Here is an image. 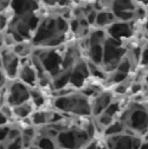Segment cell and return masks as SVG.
Returning <instances> with one entry per match:
<instances>
[{"label": "cell", "mask_w": 148, "mask_h": 149, "mask_svg": "<svg viewBox=\"0 0 148 149\" xmlns=\"http://www.w3.org/2000/svg\"><path fill=\"white\" fill-rule=\"evenodd\" d=\"M1 66L7 77H15L19 71V61L18 56L13 51H6L1 56Z\"/></svg>", "instance_id": "6"}, {"label": "cell", "mask_w": 148, "mask_h": 149, "mask_svg": "<svg viewBox=\"0 0 148 149\" xmlns=\"http://www.w3.org/2000/svg\"><path fill=\"white\" fill-rule=\"evenodd\" d=\"M147 135H148V130H147Z\"/></svg>", "instance_id": "24"}, {"label": "cell", "mask_w": 148, "mask_h": 149, "mask_svg": "<svg viewBox=\"0 0 148 149\" xmlns=\"http://www.w3.org/2000/svg\"><path fill=\"white\" fill-rule=\"evenodd\" d=\"M10 120L7 118V116L3 113L1 110H0V127H3V125H6V124H10Z\"/></svg>", "instance_id": "16"}, {"label": "cell", "mask_w": 148, "mask_h": 149, "mask_svg": "<svg viewBox=\"0 0 148 149\" xmlns=\"http://www.w3.org/2000/svg\"><path fill=\"white\" fill-rule=\"evenodd\" d=\"M91 58L95 63H100L102 61V57H103V53H102V47L101 46H97V45H94L91 49Z\"/></svg>", "instance_id": "14"}, {"label": "cell", "mask_w": 148, "mask_h": 149, "mask_svg": "<svg viewBox=\"0 0 148 149\" xmlns=\"http://www.w3.org/2000/svg\"><path fill=\"white\" fill-rule=\"evenodd\" d=\"M142 63H143V64H148V49L143 51V56H142Z\"/></svg>", "instance_id": "17"}, {"label": "cell", "mask_w": 148, "mask_h": 149, "mask_svg": "<svg viewBox=\"0 0 148 149\" xmlns=\"http://www.w3.org/2000/svg\"><path fill=\"white\" fill-rule=\"evenodd\" d=\"M142 139L134 134L121 133L116 135L105 136V144L109 149H139Z\"/></svg>", "instance_id": "4"}, {"label": "cell", "mask_w": 148, "mask_h": 149, "mask_svg": "<svg viewBox=\"0 0 148 149\" xmlns=\"http://www.w3.org/2000/svg\"><path fill=\"white\" fill-rule=\"evenodd\" d=\"M36 110V107L34 104L32 103L31 100L19 104V105H15V107H12V111H13V117L14 118H18V120H26L29 118L32 113Z\"/></svg>", "instance_id": "9"}, {"label": "cell", "mask_w": 148, "mask_h": 149, "mask_svg": "<svg viewBox=\"0 0 148 149\" xmlns=\"http://www.w3.org/2000/svg\"><path fill=\"white\" fill-rule=\"evenodd\" d=\"M147 82H148V76H147Z\"/></svg>", "instance_id": "23"}, {"label": "cell", "mask_w": 148, "mask_h": 149, "mask_svg": "<svg viewBox=\"0 0 148 149\" xmlns=\"http://www.w3.org/2000/svg\"><path fill=\"white\" fill-rule=\"evenodd\" d=\"M4 83H5V74L3 71H0V86L4 85Z\"/></svg>", "instance_id": "18"}, {"label": "cell", "mask_w": 148, "mask_h": 149, "mask_svg": "<svg viewBox=\"0 0 148 149\" xmlns=\"http://www.w3.org/2000/svg\"><path fill=\"white\" fill-rule=\"evenodd\" d=\"M92 137L88 134L87 129L72 125L58 133L54 141L57 148L62 149H82Z\"/></svg>", "instance_id": "2"}, {"label": "cell", "mask_w": 148, "mask_h": 149, "mask_svg": "<svg viewBox=\"0 0 148 149\" xmlns=\"http://www.w3.org/2000/svg\"><path fill=\"white\" fill-rule=\"evenodd\" d=\"M97 146H98V142L94 139H91L82 149H97Z\"/></svg>", "instance_id": "15"}, {"label": "cell", "mask_w": 148, "mask_h": 149, "mask_svg": "<svg viewBox=\"0 0 148 149\" xmlns=\"http://www.w3.org/2000/svg\"><path fill=\"white\" fill-rule=\"evenodd\" d=\"M18 74H19L20 81L26 84L27 86H34L37 84V79H38V73H37V70L34 69L33 65H22L19 68V71H18Z\"/></svg>", "instance_id": "8"}, {"label": "cell", "mask_w": 148, "mask_h": 149, "mask_svg": "<svg viewBox=\"0 0 148 149\" xmlns=\"http://www.w3.org/2000/svg\"><path fill=\"white\" fill-rule=\"evenodd\" d=\"M120 111H121V105H120L119 103L112 101V103H110V104L107 107V109L103 111V113H105V114H108V115H110V116H113L114 118H116V116L119 115Z\"/></svg>", "instance_id": "13"}, {"label": "cell", "mask_w": 148, "mask_h": 149, "mask_svg": "<svg viewBox=\"0 0 148 149\" xmlns=\"http://www.w3.org/2000/svg\"><path fill=\"white\" fill-rule=\"evenodd\" d=\"M3 45H4V37L1 33H0V46H3Z\"/></svg>", "instance_id": "22"}, {"label": "cell", "mask_w": 148, "mask_h": 149, "mask_svg": "<svg viewBox=\"0 0 148 149\" xmlns=\"http://www.w3.org/2000/svg\"><path fill=\"white\" fill-rule=\"evenodd\" d=\"M97 149H109V148L107 147V144H105V142H104V143H100V142H98V146H97Z\"/></svg>", "instance_id": "19"}, {"label": "cell", "mask_w": 148, "mask_h": 149, "mask_svg": "<svg viewBox=\"0 0 148 149\" xmlns=\"http://www.w3.org/2000/svg\"><path fill=\"white\" fill-rule=\"evenodd\" d=\"M113 96L110 92H100L96 94L95 97L90 101V107H91V116H98L107 109V107L112 103Z\"/></svg>", "instance_id": "7"}, {"label": "cell", "mask_w": 148, "mask_h": 149, "mask_svg": "<svg viewBox=\"0 0 148 149\" xmlns=\"http://www.w3.org/2000/svg\"><path fill=\"white\" fill-rule=\"evenodd\" d=\"M5 100L10 107L19 105L30 100V88L22 81L13 82L5 92Z\"/></svg>", "instance_id": "5"}, {"label": "cell", "mask_w": 148, "mask_h": 149, "mask_svg": "<svg viewBox=\"0 0 148 149\" xmlns=\"http://www.w3.org/2000/svg\"><path fill=\"white\" fill-rule=\"evenodd\" d=\"M139 149H148V141L147 142H142Z\"/></svg>", "instance_id": "21"}, {"label": "cell", "mask_w": 148, "mask_h": 149, "mask_svg": "<svg viewBox=\"0 0 148 149\" xmlns=\"http://www.w3.org/2000/svg\"><path fill=\"white\" fill-rule=\"evenodd\" d=\"M3 98H5V95L3 94L1 91H0V108H1V105H4V103H3ZM5 102H6V100H5Z\"/></svg>", "instance_id": "20"}, {"label": "cell", "mask_w": 148, "mask_h": 149, "mask_svg": "<svg viewBox=\"0 0 148 149\" xmlns=\"http://www.w3.org/2000/svg\"><path fill=\"white\" fill-rule=\"evenodd\" d=\"M126 129H129L132 134H143L148 130V114L145 105L133 104L129 107L120 118Z\"/></svg>", "instance_id": "3"}, {"label": "cell", "mask_w": 148, "mask_h": 149, "mask_svg": "<svg viewBox=\"0 0 148 149\" xmlns=\"http://www.w3.org/2000/svg\"><path fill=\"white\" fill-rule=\"evenodd\" d=\"M30 100L34 104L36 109H40L45 105V97L40 89L37 88H30Z\"/></svg>", "instance_id": "11"}, {"label": "cell", "mask_w": 148, "mask_h": 149, "mask_svg": "<svg viewBox=\"0 0 148 149\" xmlns=\"http://www.w3.org/2000/svg\"><path fill=\"white\" fill-rule=\"evenodd\" d=\"M34 146H37L39 149H57V144H56L54 139L45 136V135L36 136Z\"/></svg>", "instance_id": "10"}, {"label": "cell", "mask_w": 148, "mask_h": 149, "mask_svg": "<svg viewBox=\"0 0 148 149\" xmlns=\"http://www.w3.org/2000/svg\"><path fill=\"white\" fill-rule=\"evenodd\" d=\"M53 108L59 113L70 114L72 116H91V107L89 97L83 94L69 92L59 95L53 101Z\"/></svg>", "instance_id": "1"}, {"label": "cell", "mask_w": 148, "mask_h": 149, "mask_svg": "<svg viewBox=\"0 0 148 149\" xmlns=\"http://www.w3.org/2000/svg\"><path fill=\"white\" fill-rule=\"evenodd\" d=\"M126 132V127L124 124L122 123L121 120H115L110 125H108L105 129H104V135L105 136H110V135H116V134H121Z\"/></svg>", "instance_id": "12"}]
</instances>
